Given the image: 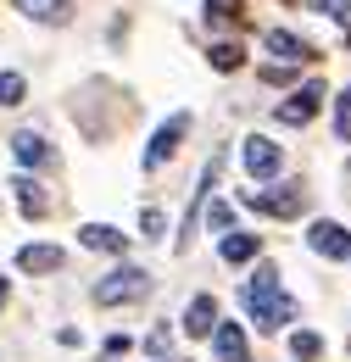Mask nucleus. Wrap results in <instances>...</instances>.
Listing matches in <instances>:
<instances>
[{
    "mask_svg": "<svg viewBox=\"0 0 351 362\" xmlns=\"http://www.w3.org/2000/svg\"><path fill=\"white\" fill-rule=\"evenodd\" d=\"M307 245L318 251V257H346V251H351V234L340 223H312L307 228Z\"/></svg>",
    "mask_w": 351,
    "mask_h": 362,
    "instance_id": "nucleus-8",
    "label": "nucleus"
},
{
    "mask_svg": "<svg viewBox=\"0 0 351 362\" xmlns=\"http://www.w3.org/2000/svg\"><path fill=\"white\" fill-rule=\"evenodd\" d=\"M79 240H84L89 251H112V257H123V251H129V234H117V228H106V223H89Z\"/></svg>",
    "mask_w": 351,
    "mask_h": 362,
    "instance_id": "nucleus-11",
    "label": "nucleus"
},
{
    "mask_svg": "<svg viewBox=\"0 0 351 362\" xmlns=\"http://www.w3.org/2000/svg\"><path fill=\"white\" fill-rule=\"evenodd\" d=\"M223 262H251V257H257V234H240V228H234V234H223Z\"/></svg>",
    "mask_w": 351,
    "mask_h": 362,
    "instance_id": "nucleus-15",
    "label": "nucleus"
},
{
    "mask_svg": "<svg viewBox=\"0 0 351 362\" xmlns=\"http://www.w3.org/2000/svg\"><path fill=\"white\" fill-rule=\"evenodd\" d=\"M218 357L223 362H246V334H240L234 323H223V329H218Z\"/></svg>",
    "mask_w": 351,
    "mask_h": 362,
    "instance_id": "nucleus-16",
    "label": "nucleus"
},
{
    "mask_svg": "<svg viewBox=\"0 0 351 362\" xmlns=\"http://www.w3.org/2000/svg\"><path fill=\"white\" fill-rule=\"evenodd\" d=\"M11 151H17V162H28V168H45V162H50V145H45L34 129H23V134L11 139Z\"/></svg>",
    "mask_w": 351,
    "mask_h": 362,
    "instance_id": "nucleus-13",
    "label": "nucleus"
},
{
    "mask_svg": "<svg viewBox=\"0 0 351 362\" xmlns=\"http://www.w3.org/2000/svg\"><path fill=\"white\" fill-rule=\"evenodd\" d=\"M257 212H267V218H296L301 206H307V195H301V184H284V189H251L246 195Z\"/></svg>",
    "mask_w": 351,
    "mask_h": 362,
    "instance_id": "nucleus-3",
    "label": "nucleus"
},
{
    "mask_svg": "<svg viewBox=\"0 0 351 362\" xmlns=\"http://www.w3.org/2000/svg\"><path fill=\"white\" fill-rule=\"evenodd\" d=\"M139 228H145V240H156V234H162V212L145 206V212H139Z\"/></svg>",
    "mask_w": 351,
    "mask_h": 362,
    "instance_id": "nucleus-24",
    "label": "nucleus"
},
{
    "mask_svg": "<svg viewBox=\"0 0 351 362\" xmlns=\"http://www.w3.org/2000/svg\"><path fill=\"white\" fill-rule=\"evenodd\" d=\"M251 317L263 329H273V334L296 317V301L279 290V268H257V279H251Z\"/></svg>",
    "mask_w": 351,
    "mask_h": 362,
    "instance_id": "nucleus-1",
    "label": "nucleus"
},
{
    "mask_svg": "<svg viewBox=\"0 0 351 362\" xmlns=\"http://www.w3.org/2000/svg\"><path fill=\"white\" fill-rule=\"evenodd\" d=\"M290 351H296V362H318L323 340H318V334H296V340H290Z\"/></svg>",
    "mask_w": 351,
    "mask_h": 362,
    "instance_id": "nucleus-19",
    "label": "nucleus"
},
{
    "mask_svg": "<svg viewBox=\"0 0 351 362\" xmlns=\"http://www.w3.org/2000/svg\"><path fill=\"white\" fill-rule=\"evenodd\" d=\"M279 162H284V151H279L273 139H263V134L246 139V168H251L257 179H273V173H279Z\"/></svg>",
    "mask_w": 351,
    "mask_h": 362,
    "instance_id": "nucleus-6",
    "label": "nucleus"
},
{
    "mask_svg": "<svg viewBox=\"0 0 351 362\" xmlns=\"http://www.w3.org/2000/svg\"><path fill=\"white\" fill-rule=\"evenodd\" d=\"M335 134H340V139L351 145V90L340 95V112H335Z\"/></svg>",
    "mask_w": 351,
    "mask_h": 362,
    "instance_id": "nucleus-23",
    "label": "nucleus"
},
{
    "mask_svg": "<svg viewBox=\"0 0 351 362\" xmlns=\"http://www.w3.org/2000/svg\"><path fill=\"white\" fill-rule=\"evenodd\" d=\"M184 134H190V112H173V117H168V123H162V129L151 134V151H145V168H162V162H168V156L178 151V139H184Z\"/></svg>",
    "mask_w": 351,
    "mask_h": 362,
    "instance_id": "nucleus-4",
    "label": "nucleus"
},
{
    "mask_svg": "<svg viewBox=\"0 0 351 362\" xmlns=\"http://www.w3.org/2000/svg\"><path fill=\"white\" fill-rule=\"evenodd\" d=\"M151 296V273L145 268H117L112 279L95 284V301L100 307H129V301H145Z\"/></svg>",
    "mask_w": 351,
    "mask_h": 362,
    "instance_id": "nucleus-2",
    "label": "nucleus"
},
{
    "mask_svg": "<svg viewBox=\"0 0 351 362\" xmlns=\"http://www.w3.org/2000/svg\"><path fill=\"white\" fill-rule=\"evenodd\" d=\"M145 351H151V362H178L173 351H168V329H151V340H145Z\"/></svg>",
    "mask_w": 351,
    "mask_h": 362,
    "instance_id": "nucleus-22",
    "label": "nucleus"
},
{
    "mask_svg": "<svg viewBox=\"0 0 351 362\" xmlns=\"http://www.w3.org/2000/svg\"><path fill=\"white\" fill-rule=\"evenodd\" d=\"M6 296H11V290H6V279H0V307H6Z\"/></svg>",
    "mask_w": 351,
    "mask_h": 362,
    "instance_id": "nucleus-26",
    "label": "nucleus"
},
{
    "mask_svg": "<svg viewBox=\"0 0 351 362\" xmlns=\"http://www.w3.org/2000/svg\"><path fill=\"white\" fill-rule=\"evenodd\" d=\"M267 50L279 56V67H301V62H312V45H307V40H296L290 28H267Z\"/></svg>",
    "mask_w": 351,
    "mask_h": 362,
    "instance_id": "nucleus-7",
    "label": "nucleus"
},
{
    "mask_svg": "<svg viewBox=\"0 0 351 362\" xmlns=\"http://www.w3.org/2000/svg\"><path fill=\"white\" fill-rule=\"evenodd\" d=\"M240 6H246V0H207V23H240V17H246V11H240Z\"/></svg>",
    "mask_w": 351,
    "mask_h": 362,
    "instance_id": "nucleus-17",
    "label": "nucleus"
},
{
    "mask_svg": "<svg viewBox=\"0 0 351 362\" xmlns=\"http://www.w3.org/2000/svg\"><path fill=\"white\" fill-rule=\"evenodd\" d=\"M318 106H323V84H301V90L279 106V123L301 129V123H312V112H318Z\"/></svg>",
    "mask_w": 351,
    "mask_h": 362,
    "instance_id": "nucleus-5",
    "label": "nucleus"
},
{
    "mask_svg": "<svg viewBox=\"0 0 351 362\" xmlns=\"http://www.w3.org/2000/svg\"><path fill=\"white\" fill-rule=\"evenodd\" d=\"M263 78H267V84H284V78H290V67H279V62H267V67H263Z\"/></svg>",
    "mask_w": 351,
    "mask_h": 362,
    "instance_id": "nucleus-25",
    "label": "nucleus"
},
{
    "mask_svg": "<svg viewBox=\"0 0 351 362\" xmlns=\"http://www.w3.org/2000/svg\"><path fill=\"white\" fill-rule=\"evenodd\" d=\"M240 62H246V50H240V45H212V67H218V73H234Z\"/></svg>",
    "mask_w": 351,
    "mask_h": 362,
    "instance_id": "nucleus-18",
    "label": "nucleus"
},
{
    "mask_svg": "<svg viewBox=\"0 0 351 362\" xmlns=\"http://www.w3.org/2000/svg\"><path fill=\"white\" fill-rule=\"evenodd\" d=\"M11 189H17V206H23L28 218H45V212H50V195H45V189H40L34 179H17Z\"/></svg>",
    "mask_w": 351,
    "mask_h": 362,
    "instance_id": "nucleus-14",
    "label": "nucleus"
},
{
    "mask_svg": "<svg viewBox=\"0 0 351 362\" xmlns=\"http://www.w3.org/2000/svg\"><path fill=\"white\" fill-rule=\"evenodd\" d=\"M212 329H218V301H212V296H195L190 313H184V334L201 340V334H212Z\"/></svg>",
    "mask_w": 351,
    "mask_h": 362,
    "instance_id": "nucleus-9",
    "label": "nucleus"
},
{
    "mask_svg": "<svg viewBox=\"0 0 351 362\" xmlns=\"http://www.w3.org/2000/svg\"><path fill=\"white\" fill-rule=\"evenodd\" d=\"M23 90H28V84H23L17 73H0V106H17V100H23Z\"/></svg>",
    "mask_w": 351,
    "mask_h": 362,
    "instance_id": "nucleus-21",
    "label": "nucleus"
},
{
    "mask_svg": "<svg viewBox=\"0 0 351 362\" xmlns=\"http://www.w3.org/2000/svg\"><path fill=\"white\" fill-rule=\"evenodd\" d=\"M318 6V17H329V23H351V0H312Z\"/></svg>",
    "mask_w": 351,
    "mask_h": 362,
    "instance_id": "nucleus-20",
    "label": "nucleus"
},
{
    "mask_svg": "<svg viewBox=\"0 0 351 362\" xmlns=\"http://www.w3.org/2000/svg\"><path fill=\"white\" fill-rule=\"evenodd\" d=\"M17 268L23 273H56L62 268V251H56V245H23V251H17Z\"/></svg>",
    "mask_w": 351,
    "mask_h": 362,
    "instance_id": "nucleus-10",
    "label": "nucleus"
},
{
    "mask_svg": "<svg viewBox=\"0 0 351 362\" xmlns=\"http://www.w3.org/2000/svg\"><path fill=\"white\" fill-rule=\"evenodd\" d=\"M17 11H28L34 23H67L73 17V0H17Z\"/></svg>",
    "mask_w": 351,
    "mask_h": 362,
    "instance_id": "nucleus-12",
    "label": "nucleus"
}]
</instances>
